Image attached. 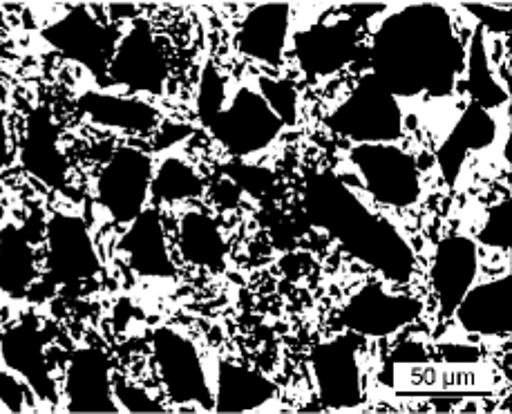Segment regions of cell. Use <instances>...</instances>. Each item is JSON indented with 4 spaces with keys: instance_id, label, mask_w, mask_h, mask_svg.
Listing matches in <instances>:
<instances>
[{
    "instance_id": "5b68a950",
    "label": "cell",
    "mask_w": 512,
    "mask_h": 414,
    "mask_svg": "<svg viewBox=\"0 0 512 414\" xmlns=\"http://www.w3.org/2000/svg\"><path fill=\"white\" fill-rule=\"evenodd\" d=\"M43 39L65 59L77 61L83 68H88L92 77L101 81V86L103 81H108V68L112 54L117 50L119 34L112 27L101 25L88 12V7H72L59 21L45 27Z\"/></svg>"
},
{
    "instance_id": "d4e9b609",
    "label": "cell",
    "mask_w": 512,
    "mask_h": 414,
    "mask_svg": "<svg viewBox=\"0 0 512 414\" xmlns=\"http://www.w3.org/2000/svg\"><path fill=\"white\" fill-rule=\"evenodd\" d=\"M36 278L34 244L16 224L0 231V291L18 298L32 287Z\"/></svg>"
},
{
    "instance_id": "e0dca14e",
    "label": "cell",
    "mask_w": 512,
    "mask_h": 414,
    "mask_svg": "<svg viewBox=\"0 0 512 414\" xmlns=\"http://www.w3.org/2000/svg\"><path fill=\"white\" fill-rule=\"evenodd\" d=\"M21 162L27 173L50 188H61L68 180V162L59 148V133L47 108H36L27 119Z\"/></svg>"
},
{
    "instance_id": "4fadbf2b",
    "label": "cell",
    "mask_w": 512,
    "mask_h": 414,
    "mask_svg": "<svg viewBox=\"0 0 512 414\" xmlns=\"http://www.w3.org/2000/svg\"><path fill=\"white\" fill-rule=\"evenodd\" d=\"M47 332L32 321L9 329L0 341V356L9 372L27 383L43 403H56V388L47 365Z\"/></svg>"
},
{
    "instance_id": "ffe728a7",
    "label": "cell",
    "mask_w": 512,
    "mask_h": 414,
    "mask_svg": "<svg viewBox=\"0 0 512 414\" xmlns=\"http://www.w3.org/2000/svg\"><path fill=\"white\" fill-rule=\"evenodd\" d=\"M289 43V5H258L246 16L237 36V45L251 59L269 63L273 68L284 61V47Z\"/></svg>"
},
{
    "instance_id": "ba28073f",
    "label": "cell",
    "mask_w": 512,
    "mask_h": 414,
    "mask_svg": "<svg viewBox=\"0 0 512 414\" xmlns=\"http://www.w3.org/2000/svg\"><path fill=\"white\" fill-rule=\"evenodd\" d=\"M153 180V159L137 148H121L97 180V200L112 220L130 224L144 211Z\"/></svg>"
},
{
    "instance_id": "8992f818",
    "label": "cell",
    "mask_w": 512,
    "mask_h": 414,
    "mask_svg": "<svg viewBox=\"0 0 512 414\" xmlns=\"http://www.w3.org/2000/svg\"><path fill=\"white\" fill-rule=\"evenodd\" d=\"M360 184L385 206H410L421 195L414 159L392 144H360L352 153Z\"/></svg>"
},
{
    "instance_id": "1f68e13d",
    "label": "cell",
    "mask_w": 512,
    "mask_h": 414,
    "mask_svg": "<svg viewBox=\"0 0 512 414\" xmlns=\"http://www.w3.org/2000/svg\"><path fill=\"white\" fill-rule=\"evenodd\" d=\"M27 383L9 370H0V401L9 412H23L25 408Z\"/></svg>"
},
{
    "instance_id": "44dd1931",
    "label": "cell",
    "mask_w": 512,
    "mask_h": 414,
    "mask_svg": "<svg viewBox=\"0 0 512 414\" xmlns=\"http://www.w3.org/2000/svg\"><path fill=\"white\" fill-rule=\"evenodd\" d=\"M278 388L267 376L231 361L217 363L213 388L215 412H249L260 410L276 397Z\"/></svg>"
},
{
    "instance_id": "8fae6325",
    "label": "cell",
    "mask_w": 512,
    "mask_h": 414,
    "mask_svg": "<svg viewBox=\"0 0 512 414\" xmlns=\"http://www.w3.org/2000/svg\"><path fill=\"white\" fill-rule=\"evenodd\" d=\"M360 336L354 332L340 334L314 350V374L320 401L327 408H354L363 399L358 368Z\"/></svg>"
},
{
    "instance_id": "6da1fadb",
    "label": "cell",
    "mask_w": 512,
    "mask_h": 414,
    "mask_svg": "<svg viewBox=\"0 0 512 414\" xmlns=\"http://www.w3.org/2000/svg\"><path fill=\"white\" fill-rule=\"evenodd\" d=\"M374 45V77L398 94L452 88L459 65L454 63L459 43L450 30V18L436 5H412L381 27Z\"/></svg>"
},
{
    "instance_id": "5bb4252c",
    "label": "cell",
    "mask_w": 512,
    "mask_h": 414,
    "mask_svg": "<svg viewBox=\"0 0 512 414\" xmlns=\"http://www.w3.org/2000/svg\"><path fill=\"white\" fill-rule=\"evenodd\" d=\"M479 274V244L463 235H452L443 240L436 249L432 265V282L439 298L441 314L445 318L454 316L463 296L474 287Z\"/></svg>"
},
{
    "instance_id": "83f0119b",
    "label": "cell",
    "mask_w": 512,
    "mask_h": 414,
    "mask_svg": "<svg viewBox=\"0 0 512 414\" xmlns=\"http://www.w3.org/2000/svg\"><path fill=\"white\" fill-rule=\"evenodd\" d=\"M226 99H229V88L220 72L213 65H206L202 77H199V97H197V112L199 119L208 126L220 115Z\"/></svg>"
},
{
    "instance_id": "7a4b0ae2",
    "label": "cell",
    "mask_w": 512,
    "mask_h": 414,
    "mask_svg": "<svg viewBox=\"0 0 512 414\" xmlns=\"http://www.w3.org/2000/svg\"><path fill=\"white\" fill-rule=\"evenodd\" d=\"M309 209L314 218L345 242L358 258L374 265L394 282L412 274L414 253L390 222L378 218L358 200L356 191L336 175H318L309 186Z\"/></svg>"
},
{
    "instance_id": "4dcf8cb0",
    "label": "cell",
    "mask_w": 512,
    "mask_h": 414,
    "mask_svg": "<svg viewBox=\"0 0 512 414\" xmlns=\"http://www.w3.org/2000/svg\"><path fill=\"white\" fill-rule=\"evenodd\" d=\"M112 394H115L117 406L123 412H164V406L137 385L119 383L112 388Z\"/></svg>"
},
{
    "instance_id": "9a60e30c",
    "label": "cell",
    "mask_w": 512,
    "mask_h": 414,
    "mask_svg": "<svg viewBox=\"0 0 512 414\" xmlns=\"http://www.w3.org/2000/svg\"><path fill=\"white\" fill-rule=\"evenodd\" d=\"M70 412H117L110 385V359L101 350L83 347L72 354L65 381Z\"/></svg>"
},
{
    "instance_id": "ac0fdd59",
    "label": "cell",
    "mask_w": 512,
    "mask_h": 414,
    "mask_svg": "<svg viewBox=\"0 0 512 414\" xmlns=\"http://www.w3.org/2000/svg\"><path fill=\"white\" fill-rule=\"evenodd\" d=\"M510 314V276L470 287L459 307L454 309L461 327L481 336L510 334Z\"/></svg>"
},
{
    "instance_id": "f1b7e54d",
    "label": "cell",
    "mask_w": 512,
    "mask_h": 414,
    "mask_svg": "<svg viewBox=\"0 0 512 414\" xmlns=\"http://www.w3.org/2000/svg\"><path fill=\"white\" fill-rule=\"evenodd\" d=\"M258 92L269 103V108L276 112L284 126L293 124L298 117V90L291 86V81H278L262 77L258 81Z\"/></svg>"
},
{
    "instance_id": "d6a6232c",
    "label": "cell",
    "mask_w": 512,
    "mask_h": 414,
    "mask_svg": "<svg viewBox=\"0 0 512 414\" xmlns=\"http://www.w3.org/2000/svg\"><path fill=\"white\" fill-rule=\"evenodd\" d=\"M463 7L470 9V14L477 16L488 32H497V34H508L510 32L508 9L501 12V7H497V5H474V3H468Z\"/></svg>"
},
{
    "instance_id": "277c9868",
    "label": "cell",
    "mask_w": 512,
    "mask_h": 414,
    "mask_svg": "<svg viewBox=\"0 0 512 414\" xmlns=\"http://www.w3.org/2000/svg\"><path fill=\"white\" fill-rule=\"evenodd\" d=\"M331 128L363 144H390L401 137L403 115L398 99L374 74L360 81L358 90L331 117Z\"/></svg>"
},
{
    "instance_id": "3957f363",
    "label": "cell",
    "mask_w": 512,
    "mask_h": 414,
    "mask_svg": "<svg viewBox=\"0 0 512 414\" xmlns=\"http://www.w3.org/2000/svg\"><path fill=\"white\" fill-rule=\"evenodd\" d=\"M208 130L231 155L246 159L271 146L284 130V124L258 90L240 86L233 97L226 99L222 112L208 124Z\"/></svg>"
},
{
    "instance_id": "e575fe53",
    "label": "cell",
    "mask_w": 512,
    "mask_h": 414,
    "mask_svg": "<svg viewBox=\"0 0 512 414\" xmlns=\"http://www.w3.org/2000/svg\"><path fill=\"white\" fill-rule=\"evenodd\" d=\"M0 56H3V59H7V56H9V52L5 50V47H3V43H0Z\"/></svg>"
},
{
    "instance_id": "7c38bea8",
    "label": "cell",
    "mask_w": 512,
    "mask_h": 414,
    "mask_svg": "<svg viewBox=\"0 0 512 414\" xmlns=\"http://www.w3.org/2000/svg\"><path fill=\"white\" fill-rule=\"evenodd\" d=\"M47 244H50V271L56 282H81L97 276V251L88 224L79 215H54L47 224Z\"/></svg>"
},
{
    "instance_id": "f546056e",
    "label": "cell",
    "mask_w": 512,
    "mask_h": 414,
    "mask_svg": "<svg viewBox=\"0 0 512 414\" xmlns=\"http://www.w3.org/2000/svg\"><path fill=\"white\" fill-rule=\"evenodd\" d=\"M479 240L483 247H490V249L510 247V202L508 200L492 206L486 222H483Z\"/></svg>"
},
{
    "instance_id": "484cf974",
    "label": "cell",
    "mask_w": 512,
    "mask_h": 414,
    "mask_svg": "<svg viewBox=\"0 0 512 414\" xmlns=\"http://www.w3.org/2000/svg\"><path fill=\"white\" fill-rule=\"evenodd\" d=\"M463 61H468V90L474 103H479L486 110L508 103V90L501 88L495 72H492L481 30L474 32L472 41L468 43V54Z\"/></svg>"
},
{
    "instance_id": "603a6c76",
    "label": "cell",
    "mask_w": 512,
    "mask_h": 414,
    "mask_svg": "<svg viewBox=\"0 0 512 414\" xmlns=\"http://www.w3.org/2000/svg\"><path fill=\"white\" fill-rule=\"evenodd\" d=\"M79 106L94 124L128 130V133L146 135L159 124V110L135 97H117V94L92 90L83 94Z\"/></svg>"
},
{
    "instance_id": "2e32d148",
    "label": "cell",
    "mask_w": 512,
    "mask_h": 414,
    "mask_svg": "<svg viewBox=\"0 0 512 414\" xmlns=\"http://www.w3.org/2000/svg\"><path fill=\"white\" fill-rule=\"evenodd\" d=\"M121 251L126 253L128 265L144 278H173L175 265L166 247L164 224L157 209H144L128 224L121 240Z\"/></svg>"
},
{
    "instance_id": "30bf717a",
    "label": "cell",
    "mask_w": 512,
    "mask_h": 414,
    "mask_svg": "<svg viewBox=\"0 0 512 414\" xmlns=\"http://www.w3.org/2000/svg\"><path fill=\"white\" fill-rule=\"evenodd\" d=\"M421 312V300L387 294L383 285H365L343 307L340 323L358 336H390L414 323Z\"/></svg>"
},
{
    "instance_id": "52a82bcc",
    "label": "cell",
    "mask_w": 512,
    "mask_h": 414,
    "mask_svg": "<svg viewBox=\"0 0 512 414\" xmlns=\"http://www.w3.org/2000/svg\"><path fill=\"white\" fill-rule=\"evenodd\" d=\"M153 350L159 374L173 403L213 410V388L195 345L175 329L161 327L153 336Z\"/></svg>"
},
{
    "instance_id": "d6986e66",
    "label": "cell",
    "mask_w": 512,
    "mask_h": 414,
    "mask_svg": "<svg viewBox=\"0 0 512 414\" xmlns=\"http://www.w3.org/2000/svg\"><path fill=\"white\" fill-rule=\"evenodd\" d=\"M358 34L354 21H336L329 25L309 27L298 34L296 52L302 68L314 74H329L354 59Z\"/></svg>"
},
{
    "instance_id": "836d02e7",
    "label": "cell",
    "mask_w": 512,
    "mask_h": 414,
    "mask_svg": "<svg viewBox=\"0 0 512 414\" xmlns=\"http://www.w3.org/2000/svg\"><path fill=\"white\" fill-rule=\"evenodd\" d=\"M9 135H7V124H5V110L3 103H0V168L9 164Z\"/></svg>"
},
{
    "instance_id": "cb8c5ba5",
    "label": "cell",
    "mask_w": 512,
    "mask_h": 414,
    "mask_svg": "<svg viewBox=\"0 0 512 414\" xmlns=\"http://www.w3.org/2000/svg\"><path fill=\"white\" fill-rule=\"evenodd\" d=\"M179 251L195 267L217 271L226 260V240L217 222L202 211H186L179 222Z\"/></svg>"
},
{
    "instance_id": "7402d4cb",
    "label": "cell",
    "mask_w": 512,
    "mask_h": 414,
    "mask_svg": "<svg viewBox=\"0 0 512 414\" xmlns=\"http://www.w3.org/2000/svg\"><path fill=\"white\" fill-rule=\"evenodd\" d=\"M495 137L497 121L490 117V110L470 101L466 115L454 124L448 139H445V144L439 150V166L443 175L454 182V177L459 175L463 164H466L468 155L474 153V150L490 146Z\"/></svg>"
},
{
    "instance_id": "9c48e42d",
    "label": "cell",
    "mask_w": 512,
    "mask_h": 414,
    "mask_svg": "<svg viewBox=\"0 0 512 414\" xmlns=\"http://www.w3.org/2000/svg\"><path fill=\"white\" fill-rule=\"evenodd\" d=\"M108 86H121L132 92L161 94L168 81V61L153 30L146 23H135L121 36L108 68Z\"/></svg>"
},
{
    "instance_id": "4316f807",
    "label": "cell",
    "mask_w": 512,
    "mask_h": 414,
    "mask_svg": "<svg viewBox=\"0 0 512 414\" xmlns=\"http://www.w3.org/2000/svg\"><path fill=\"white\" fill-rule=\"evenodd\" d=\"M150 191H153L155 200L175 204L199 197L204 191V186L202 180H199V175L195 173V168L184 162L182 157H166L153 173Z\"/></svg>"
}]
</instances>
